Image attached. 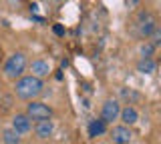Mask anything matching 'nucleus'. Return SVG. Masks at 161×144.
I'll list each match as a JSON object with an SVG mask.
<instances>
[{"label": "nucleus", "instance_id": "f257e3e1", "mask_svg": "<svg viewBox=\"0 0 161 144\" xmlns=\"http://www.w3.org/2000/svg\"><path fill=\"white\" fill-rule=\"evenodd\" d=\"M44 84L40 78H34V76H20L16 80V86H14V92H16L18 98L22 100H30L32 102L36 96H40Z\"/></svg>", "mask_w": 161, "mask_h": 144}, {"label": "nucleus", "instance_id": "f03ea898", "mask_svg": "<svg viewBox=\"0 0 161 144\" xmlns=\"http://www.w3.org/2000/svg\"><path fill=\"white\" fill-rule=\"evenodd\" d=\"M24 68H26V56L22 52H14L4 62V76L10 78V80H16V78L22 76Z\"/></svg>", "mask_w": 161, "mask_h": 144}, {"label": "nucleus", "instance_id": "7ed1b4c3", "mask_svg": "<svg viewBox=\"0 0 161 144\" xmlns=\"http://www.w3.org/2000/svg\"><path fill=\"white\" fill-rule=\"evenodd\" d=\"M26 116L30 120H50V116H53V110H50V106H47L44 102H38V100H32L28 104L26 108Z\"/></svg>", "mask_w": 161, "mask_h": 144}, {"label": "nucleus", "instance_id": "20e7f679", "mask_svg": "<svg viewBox=\"0 0 161 144\" xmlns=\"http://www.w3.org/2000/svg\"><path fill=\"white\" fill-rule=\"evenodd\" d=\"M155 28H157V20L151 12H141L137 16V32L141 38H149Z\"/></svg>", "mask_w": 161, "mask_h": 144}, {"label": "nucleus", "instance_id": "39448f33", "mask_svg": "<svg viewBox=\"0 0 161 144\" xmlns=\"http://www.w3.org/2000/svg\"><path fill=\"white\" fill-rule=\"evenodd\" d=\"M121 114V104L115 100V98H109V100H105L103 108H101V120L105 124L107 122H115L119 118Z\"/></svg>", "mask_w": 161, "mask_h": 144}, {"label": "nucleus", "instance_id": "423d86ee", "mask_svg": "<svg viewBox=\"0 0 161 144\" xmlns=\"http://www.w3.org/2000/svg\"><path fill=\"white\" fill-rule=\"evenodd\" d=\"M111 138H113V144H129L131 138H133V132H131L129 126H113L111 130Z\"/></svg>", "mask_w": 161, "mask_h": 144}, {"label": "nucleus", "instance_id": "0eeeda50", "mask_svg": "<svg viewBox=\"0 0 161 144\" xmlns=\"http://www.w3.org/2000/svg\"><path fill=\"white\" fill-rule=\"evenodd\" d=\"M12 130L18 134H28L32 130V120L26 116V114H16V116L12 118Z\"/></svg>", "mask_w": 161, "mask_h": 144}, {"label": "nucleus", "instance_id": "6e6552de", "mask_svg": "<svg viewBox=\"0 0 161 144\" xmlns=\"http://www.w3.org/2000/svg\"><path fill=\"white\" fill-rule=\"evenodd\" d=\"M53 130H54L53 120H40V122H36V126H34V132H36V136L40 138V140L53 136Z\"/></svg>", "mask_w": 161, "mask_h": 144}, {"label": "nucleus", "instance_id": "1a4fd4ad", "mask_svg": "<svg viewBox=\"0 0 161 144\" xmlns=\"http://www.w3.org/2000/svg\"><path fill=\"white\" fill-rule=\"evenodd\" d=\"M119 118L123 120V126H131V124H135L139 120V112L133 106H125V108H121Z\"/></svg>", "mask_w": 161, "mask_h": 144}, {"label": "nucleus", "instance_id": "9d476101", "mask_svg": "<svg viewBox=\"0 0 161 144\" xmlns=\"http://www.w3.org/2000/svg\"><path fill=\"white\" fill-rule=\"evenodd\" d=\"M30 70H32L30 76L40 78V80H42V76H47V74L50 72V66H48L47 60H34L32 64H30Z\"/></svg>", "mask_w": 161, "mask_h": 144}, {"label": "nucleus", "instance_id": "9b49d317", "mask_svg": "<svg viewBox=\"0 0 161 144\" xmlns=\"http://www.w3.org/2000/svg\"><path fill=\"white\" fill-rule=\"evenodd\" d=\"M155 68H157V64H155L153 58H141L137 62V72L141 74H153Z\"/></svg>", "mask_w": 161, "mask_h": 144}, {"label": "nucleus", "instance_id": "f8f14e48", "mask_svg": "<svg viewBox=\"0 0 161 144\" xmlns=\"http://www.w3.org/2000/svg\"><path fill=\"white\" fill-rule=\"evenodd\" d=\"M105 130H107V124L103 120H91L89 122V136L91 138H97L101 134H105Z\"/></svg>", "mask_w": 161, "mask_h": 144}, {"label": "nucleus", "instance_id": "ddd939ff", "mask_svg": "<svg viewBox=\"0 0 161 144\" xmlns=\"http://www.w3.org/2000/svg\"><path fill=\"white\" fill-rule=\"evenodd\" d=\"M2 142L4 144H20V136L12 128H6V130L2 132Z\"/></svg>", "mask_w": 161, "mask_h": 144}, {"label": "nucleus", "instance_id": "4468645a", "mask_svg": "<svg viewBox=\"0 0 161 144\" xmlns=\"http://www.w3.org/2000/svg\"><path fill=\"white\" fill-rule=\"evenodd\" d=\"M153 50H155V46L153 44H143V46H141V56L143 58H151V54H153Z\"/></svg>", "mask_w": 161, "mask_h": 144}, {"label": "nucleus", "instance_id": "2eb2a0df", "mask_svg": "<svg viewBox=\"0 0 161 144\" xmlns=\"http://www.w3.org/2000/svg\"><path fill=\"white\" fill-rule=\"evenodd\" d=\"M149 38H151V42H149V44H153V46H159V42H161V28L157 26Z\"/></svg>", "mask_w": 161, "mask_h": 144}, {"label": "nucleus", "instance_id": "dca6fc26", "mask_svg": "<svg viewBox=\"0 0 161 144\" xmlns=\"http://www.w3.org/2000/svg\"><path fill=\"white\" fill-rule=\"evenodd\" d=\"M53 30H54V34H57V36H63V34H64V28L60 26V24H54Z\"/></svg>", "mask_w": 161, "mask_h": 144}, {"label": "nucleus", "instance_id": "f3484780", "mask_svg": "<svg viewBox=\"0 0 161 144\" xmlns=\"http://www.w3.org/2000/svg\"><path fill=\"white\" fill-rule=\"evenodd\" d=\"M0 58H2V48H0Z\"/></svg>", "mask_w": 161, "mask_h": 144}, {"label": "nucleus", "instance_id": "a211bd4d", "mask_svg": "<svg viewBox=\"0 0 161 144\" xmlns=\"http://www.w3.org/2000/svg\"><path fill=\"white\" fill-rule=\"evenodd\" d=\"M101 144H107V142H101Z\"/></svg>", "mask_w": 161, "mask_h": 144}]
</instances>
